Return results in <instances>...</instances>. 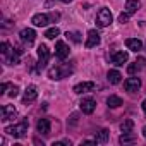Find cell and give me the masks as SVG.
<instances>
[{
    "instance_id": "cell-1",
    "label": "cell",
    "mask_w": 146,
    "mask_h": 146,
    "mask_svg": "<svg viewBox=\"0 0 146 146\" xmlns=\"http://www.w3.org/2000/svg\"><path fill=\"white\" fill-rule=\"evenodd\" d=\"M28 127H29L28 120H21L19 124H14V125L5 127V134L14 136V137H24L28 134Z\"/></svg>"
},
{
    "instance_id": "cell-2",
    "label": "cell",
    "mask_w": 146,
    "mask_h": 146,
    "mask_svg": "<svg viewBox=\"0 0 146 146\" xmlns=\"http://www.w3.org/2000/svg\"><path fill=\"white\" fill-rule=\"evenodd\" d=\"M112 21H113V16H112L110 9L102 7V9L98 11V14H96V24H98L100 28H107V26L112 24Z\"/></svg>"
},
{
    "instance_id": "cell-3",
    "label": "cell",
    "mask_w": 146,
    "mask_h": 146,
    "mask_svg": "<svg viewBox=\"0 0 146 146\" xmlns=\"http://www.w3.org/2000/svg\"><path fill=\"white\" fill-rule=\"evenodd\" d=\"M69 74H70V69L67 65H57V67H52L48 70V78L50 79H55V81H58L62 78H67Z\"/></svg>"
},
{
    "instance_id": "cell-4",
    "label": "cell",
    "mask_w": 146,
    "mask_h": 146,
    "mask_svg": "<svg viewBox=\"0 0 146 146\" xmlns=\"http://www.w3.org/2000/svg\"><path fill=\"white\" fill-rule=\"evenodd\" d=\"M48 58H50V50H48V46H46V45H40V46H38V67H40V69L46 67Z\"/></svg>"
},
{
    "instance_id": "cell-5",
    "label": "cell",
    "mask_w": 146,
    "mask_h": 146,
    "mask_svg": "<svg viewBox=\"0 0 146 146\" xmlns=\"http://www.w3.org/2000/svg\"><path fill=\"white\" fill-rule=\"evenodd\" d=\"M16 115H17V110H16L14 105H4L2 110H0V117H2L0 120H2V122H9V120H12Z\"/></svg>"
},
{
    "instance_id": "cell-6",
    "label": "cell",
    "mask_w": 146,
    "mask_h": 146,
    "mask_svg": "<svg viewBox=\"0 0 146 146\" xmlns=\"http://www.w3.org/2000/svg\"><path fill=\"white\" fill-rule=\"evenodd\" d=\"M19 36H21V41H23L24 45L31 46L33 41H35V38H36V33H35V29H31V28H24Z\"/></svg>"
},
{
    "instance_id": "cell-7",
    "label": "cell",
    "mask_w": 146,
    "mask_h": 146,
    "mask_svg": "<svg viewBox=\"0 0 146 146\" xmlns=\"http://www.w3.org/2000/svg\"><path fill=\"white\" fill-rule=\"evenodd\" d=\"M81 110H83V113H93L95 112V108H96V102H95V98H91V96H88V98H83L81 100Z\"/></svg>"
},
{
    "instance_id": "cell-8",
    "label": "cell",
    "mask_w": 146,
    "mask_h": 146,
    "mask_svg": "<svg viewBox=\"0 0 146 146\" xmlns=\"http://www.w3.org/2000/svg\"><path fill=\"white\" fill-rule=\"evenodd\" d=\"M69 52H70L69 46H67L62 40H58V41L55 43V55H57L60 60H65V58L69 57Z\"/></svg>"
},
{
    "instance_id": "cell-9",
    "label": "cell",
    "mask_w": 146,
    "mask_h": 146,
    "mask_svg": "<svg viewBox=\"0 0 146 146\" xmlns=\"http://www.w3.org/2000/svg\"><path fill=\"white\" fill-rule=\"evenodd\" d=\"M98 45H100V35H98L95 29H90L84 46H86V48H93V46H98Z\"/></svg>"
},
{
    "instance_id": "cell-10",
    "label": "cell",
    "mask_w": 146,
    "mask_h": 146,
    "mask_svg": "<svg viewBox=\"0 0 146 146\" xmlns=\"http://www.w3.org/2000/svg\"><path fill=\"white\" fill-rule=\"evenodd\" d=\"M38 98V90H36V86H28L26 90H24V96H23V103H31V102H35Z\"/></svg>"
},
{
    "instance_id": "cell-11",
    "label": "cell",
    "mask_w": 146,
    "mask_h": 146,
    "mask_svg": "<svg viewBox=\"0 0 146 146\" xmlns=\"http://www.w3.org/2000/svg\"><path fill=\"white\" fill-rule=\"evenodd\" d=\"M127 60H129V53H127V52H124V50H119V52H115V53L112 55V62H113L117 67L124 65Z\"/></svg>"
},
{
    "instance_id": "cell-12",
    "label": "cell",
    "mask_w": 146,
    "mask_h": 146,
    "mask_svg": "<svg viewBox=\"0 0 146 146\" xmlns=\"http://www.w3.org/2000/svg\"><path fill=\"white\" fill-rule=\"evenodd\" d=\"M124 88H125V91L134 93V91H137V90L141 88V79H139V78H129V79H125Z\"/></svg>"
},
{
    "instance_id": "cell-13",
    "label": "cell",
    "mask_w": 146,
    "mask_h": 146,
    "mask_svg": "<svg viewBox=\"0 0 146 146\" xmlns=\"http://www.w3.org/2000/svg\"><path fill=\"white\" fill-rule=\"evenodd\" d=\"M95 88H96V84H95V83H91V81H84V83H79V84H76V86H74V93L83 95V93L93 91Z\"/></svg>"
},
{
    "instance_id": "cell-14",
    "label": "cell",
    "mask_w": 146,
    "mask_h": 146,
    "mask_svg": "<svg viewBox=\"0 0 146 146\" xmlns=\"http://www.w3.org/2000/svg\"><path fill=\"white\" fill-rule=\"evenodd\" d=\"M50 19H52V16H48V14H35L31 23L35 26H38V28H43V26H46L50 23Z\"/></svg>"
},
{
    "instance_id": "cell-15",
    "label": "cell",
    "mask_w": 146,
    "mask_h": 146,
    "mask_svg": "<svg viewBox=\"0 0 146 146\" xmlns=\"http://www.w3.org/2000/svg\"><path fill=\"white\" fill-rule=\"evenodd\" d=\"M144 64H146V60L143 58V57H139L134 64H131V65H127V72L129 74H136V72H139L143 67H144Z\"/></svg>"
},
{
    "instance_id": "cell-16",
    "label": "cell",
    "mask_w": 146,
    "mask_h": 146,
    "mask_svg": "<svg viewBox=\"0 0 146 146\" xmlns=\"http://www.w3.org/2000/svg\"><path fill=\"white\" fill-rule=\"evenodd\" d=\"M125 46L131 50V52H139L141 48H143V43H141V40H137V38H129V40H125Z\"/></svg>"
},
{
    "instance_id": "cell-17",
    "label": "cell",
    "mask_w": 146,
    "mask_h": 146,
    "mask_svg": "<svg viewBox=\"0 0 146 146\" xmlns=\"http://www.w3.org/2000/svg\"><path fill=\"white\" fill-rule=\"evenodd\" d=\"M36 129H38V132L43 134V136L50 134V120H48V119H40L38 124H36Z\"/></svg>"
},
{
    "instance_id": "cell-18",
    "label": "cell",
    "mask_w": 146,
    "mask_h": 146,
    "mask_svg": "<svg viewBox=\"0 0 146 146\" xmlns=\"http://www.w3.org/2000/svg\"><path fill=\"white\" fill-rule=\"evenodd\" d=\"M139 7H141V2H139V0H127V2H125V12H127V14L137 12Z\"/></svg>"
},
{
    "instance_id": "cell-19",
    "label": "cell",
    "mask_w": 146,
    "mask_h": 146,
    "mask_svg": "<svg viewBox=\"0 0 146 146\" xmlns=\"http://www.w3.org/2000/svg\"><path fill=\"white\" fill-rule=\"evenodd\" d=\"M107 79H108V83H112V84H119L120 79H122V74H120L119 70H108Z\"/></svg>"
},
{
    "instance_id": "cell-20",
    "label": "cell",
    "mask_w": 146,
    "mask_h": 146,
    "mask_svg": "<svg viewBox=\"0 0 146 146\" xmlns=\"http://www.w3.org/2000/svg\"><path fill=\"white\" fill-rule=\"evenodd\" d=\"M107 105H108L110 108H119V107L122 105V98H120V96L112 95V96H108V98H107Z\"/></svg>"
},
{
    "instance_id": "cell-21",
    "label": "cell",
    "mask_w": 146,
    "mask_h": 146,
    "mask_svg": "<svg viewBox=\"0 0 146 146\" xmlns=\"http://www.w3.org/2000/svg\"><path fill=\"white\" fill-rule=\"evenodd\" d=\"M108 137H110V132H108L107 129H102L100 132H96V136H95V141L103 144V143H107V141H108Z\"/></svg>"
},
{
    "instance_id": "cell-22",
    "label": "cell",
    "mask_w": 146,
    "mask_h": 146,
    "mask_svg": "<svg viewBox=\"0 0 146 146\" xmlns=\"http://www.w3.org/2000/svg\"><path fill=\"white\" fill-rule=\"evenodd\" d=\"M58 35H60V29H58L57 26H53V28H50V29H46V31H45V36H46L48 40H55Z\"/></svg>"
},
{
    "instance_id": "cell-23",
    "label": "cell",
    "mask_w": 146,
    "mask_h": 146,
    "mask_svg": "<svg viewBox=\"0 0 146 146\" xmlns=\"http://www.w3.org/2000/svg\"><path fill=\"white\" fill-rule=\"evenodd\" d=\"M119 141H120L122 144H125V143H134V141H136V136H134L132 132H124V134L119 137Z\"/></svg>"
},
{
    "instance_id": "cell-24",
    "label": "cell",
    "mask_w": 146,
    "mask_h": 146,
    "mask_svg": "<svg viewBox=\"0 0 146 146\" xmlns=\"http://www.w3.org/2000/svg\"><path fill=\"white\" fill-rule=\"evenodd\" d=\"M132 127H134V122L131 119H127V120H124L120 124V131L122 132H132Z\"/></svg>"
},
{
    "instance_id": "cell-25",
    "label": "cell",
    "mask_w": 146,
    "mask_h": 146,
    "mask_svg": "<svg viewBox=\"0 0 146 146\" xmlns=\"http://www.w3.org/2000/svg\"><path fill=\"white\" fill-rule=\"evenodd\" d=\"M65 36H67V38H70L74 43H81V41H83L81 35H79V33H76V31H72V33H69V31H67V35H65Z\"/></svg>"
},
{
    "instance_id": "cell-26",
    "label": "cell",
    "mask_w": 146,
    "mask_h": 146,
    "mask_svg": "<svg viewBox=\"0 0 146 146\" xmlns=\"http://www.w3.org/2000/svg\"><path fill=\"white\" fill-rule=\"evenodd\" d=\"M0 48H2V50H0V52H2L4 55H9V53L12 52V48H11V45H9L7 41H4L2 45H0Z\"/></svg>"
},
{
    "instance_id": "cell-27",
    "label": "cell",
    "mask_w": 146,
    "mask_h": 146,
    "mask_svg": "<svg viewBox=\"0 0 146 146\" xmlns=\"http://www.w3.org/2000/svg\"><path fill=\"white\" fill-rule=\"evenodd\" d=\"M17 95H19V88H17V86H11V91H9V96H11V98H16Z\"/></svg>"
},
{
    "instance_id": "cell-28",
    "label": "cell",
    "mask_w": 146,
    "mask_h": 146,
    "mask_svg": "<svg viewBox=\"0 0 146 146\" xmlns=\"http://www.w3.org/2000/svg\"><path fill=\"white\" fill-rule=\"evenodd\" d=\"M129 16H131V14H127V12H122V14L119 16V21L124 24V23H127V21H129Z\"/></svg>"
},
{
    "instance_id": "cell-29",
    "label": "cell",
    "mask_w": 146,
    "mask_h": 146,
    "mask_svg": "<svg viewBox=\"0 0 146 146\" xmlns=\"http://www.w3.org/2000/svg\"><path fill=\"white\" fill-rule=\"evenodd\" d=\"M7 88H9V84H7V83H4V84H2V86H0V95H4V93H5V90H7Z\"/></svg>"
},
{
    "instance_id": "cell-30",
    "label": "cell",
    "mask_w": 146,
    "mask_h": 146,
    "mask_svg": "<svg viewBox=\"0 0 146 146\" xmlns=\"http://www.w3.org/2000/svg\"><path fill=\"white\" fill-rule=\"evenodd\" d=\"M65 144H70L69 141H58V143H53V146H65Z\"/></svg>"
},
{
    "instance_id": "cell-31",
    "label": "cell",
    "mask_w": 146,
    "mask_h": 146,
    "mask_svg": "<svg viewBox=\"0 0 146 146\" xmlns=\"http://www.w3.org/2000/svg\"><path fill=\"white\" fill-rule=\"evenodd\" d=\"M143 110H144V113H146V100L143 102Z\"/></svg>"
},
{
    "instance_id": "cell-32",
    "label": "cell",
    "mask_w": 146,
    "mask_h": 146,
    "mask_svg": "<svg viewBox=\"0 0 146 146\" xmlns=\"http://www.w3.org/2000/svg\"><path fill=\"white\" fill-rule=\"evenodd\" d=\"M143 136H144V137H146V125H144V127H143Z\"/></svg>"
},
{
    "instance_id": "cell-33",
    "label": "cell",
    "mask_w": 146,
    "mask_h": 146,
    "mask_svg": "<svg viewBox=\"0 0 146 146\" xmlns=\"http://www.w3.org/2000/svg\"><path fill=\"white\" fill-rule=\"evenodd\" d=\"M62 2H65V4H67V2H72V0H62Z\"/></svg>"
}]
</instances>
